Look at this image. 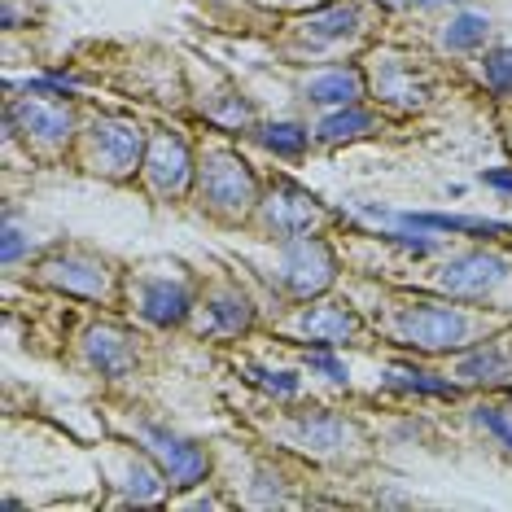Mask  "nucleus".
Wrapping results in <instances>:
<instances>
[{
    "instance_id": "nucleus-1",
    "label": "nucleus",
    "mask_w": 512,
    "mask_h": 512,
    "mask_svg": "<svg viewBox=\"0 0 512 512\" xmlns=\"http://www.w3.org/2000/svg\"><path fill=\"white\" fill-rule=\"evenodd\" d=\"M399 333L403 342L421 346V351H447V346H460L469 324H464L460 311L451 307H434V302H416L399 316Z\"/></svg>"
},
{
    "instance_id": "nucleus-2",
    "label": "nucleus",
    "mask_w": 512,
    "mask_h": 512,
    "mask_svg": "<svg viewBox=\"0 0 512 512\" xmlns=\"http://www.w3.org/2000/svg\"><path fill=\"white\" fill-rule=\"evenodd\" d=\"M202 197L224 215H241L254 202V176L232 154H215L202 167Z\"/></svg>"
},
{
    "instance_id": "nucleus-3",
    "label": "nucleus",
    "mask_w": 512,
    "mask_h": 512,
    "mask_svg": "<svg viewBox=\"0 0 512 512\" xmlns=\"http://www.w3.org/2000/svg\"><path fill=\"white\" fill-rule=\"evenodd\" d=\"M141 149H145V132L136 123L97 119V127H92V162L106 176H127L141 162Z\"/></svg>"
},
{
    "instance_id": "nucleus-4",
    "label": "nucleus",
    "mask_w": 512,
    "mask_h": 512,
    "mask_svg": "<svg viewBox=\"0 0 512 512\" xmlns=\"http://www.w3.org/2000/svg\"><path fill=\"white\" fill-rule=\"evenodd\" d=\"M504 276H508V259L486 254V250H469V254H456V259L442 267L438 281L456 298H486Z\"/></svg>"
},
{
    "instance_id": "nucleus-5",
    "label": "nucleus",
    "mask_w": 512,
    "mask_h": 512,
    "mask_svg": "<svg viewBox=\"0 0 512 512\" xmlns=\"http://www.w3.org/2000/svg\"><path fill=\"white\" fill-rule=\"evenodd\" d=\"M333 250L324 241H294L285 254V285L289 294L298 298H311V294H324L333 285Z\"/></svg>"
},
{
    "instance_id": "nucleus-6",
    "label": "nucleus",
    "mask_w": 512,
    "mask_h": 512,
    "mask_svg": "<svg viewBox=\"0 0 512 512\" xmlns=\"http://www.w3.org/2000/svg\"><path fill=\"white\" fill-rule=\"evenodd\" d=\"M145 442L158 456L162 473L171 477V486H197L206 477V451L197 447V442L180 438V434H167V429H158V425L145 429Z\"/></svg>"
},
{
    "instance_id": "nucleus-7",
    "label": "nucleus",
    "mask_w": 512,
    "mask_h": 512,
    "mask_svg": "<svg viewBox=\"0 0 512 512\" xmlns=\"http://www.w3.org/2000/svg\"><path fill=\"white\" fill-rule=\"evenodd\" d=\"M145 176L158 193H180L189 184V149H184L180 136L171 132H158L149 141V154H145Z\"/></svg>"
},
{
    "instance_id": "nucleus-8",
    "label": "nucleus",
    "mask_w": 512,
    "mask_h": 512,
    "mask_svg": "<svg viewBox=\"0 0 512 512\" xmlns=\"http://www.w3.org/2000/svg\"><path fill=\"white\" fill-rule=\"evenodd\" d=\"M316 215H320L316 197L302 193L298 184H276L272 197H267V224L281 232V237H302Z\"/></svg>"
},
{
    "instance_id": "nucleus-9",
    "label": "nucleus",
    "mask_w": 512,
    "mask_h": 512,
    "mask_svg": "<svg viewBox=\"0 0 512 512\" xmlns=\"http://www.w3.org/2000/svg\"><path fill=\"white\" fill-rule=\"evenodd\" d=\"M14 127L31 136V141H44V145H62L71 136V110L57 106V101L40 97V101H22V106L9 110Z\"/></svg>"
},
{
    "instance_id": "nucleus-10",
    "label": "nucleus",
    "mask_w": 512,
    "mask_h": 512,
    "mask_svg": "<svg viewBox=\"0 0 512 512\" xmlns=\"http://www.w3.org/2000/svg\"><path fill=\"white\" fill-rule=\"evenodd\" d=\"M141 311L149 324H162V329H171V324H180L189 316V294H184V285H171V281H149L141 289Z\"/></svg>"
},
{
    "instance_id": "nucleus-11",
    "label": "nucleus",
    "mask_w": 512,
    "mask_h": 512,
    "mask_svg": "<svg viewBox=\"0 0 512 512\" xmlns=\"http://www.w3.org/2000/svg\"><path fill=\"white\" fill-rule=\"evenodd\" d=\"M88 364L101 372V377H123L132 368V346H127L123 333L114 329H97L88 337Z\"/></svg>"
},
{
    "instance_id": "nucleus-12",
    "label": "nucleus",
    "mask_w": 512,
    "mask_h": 512,
    "mask_svg": "<svg viewBox=\"0 0 512 512\" xmlns=\"http://www.w3.org/2000/svg\"><path fill=\"white\" fill-rule=\"evenodd\" d=\"M355 329H359V320H355V311H346V307H311L307 316H302V333L324 346L346 342Z\"/></svg>"
},
{
    "instance_id": "nucleus-13",
    "label": "nucleus",
    "mask_w": 512,
    "mask_h": 512,
    "mask_svg": "<svg viewBox=\"0 0 512 512\" xmlns=\"http://www.w3.org/2000/svg\"><path fill=\"white\" fill-rule=\"evenodd\" d=\"M44 272H49L53 285L75 289V294H101V289H106V272L88 259H53Z\"/></svg>"
},
{
    "instance_id": "nucleus-14",
    "label": "nucleus",
    "mask_w": 512,
    "mask_h": 512,
    "mask_svg": "<svg viewBox=\"0 0 512 512\" xmlns=\"http://www.w3.org/2000/svg\"><path fill=\"white\" fill-rule=\"evenodd\" d=\"M403 228H438V232H473V237H504V224L486 219H460V215H399Z\"/></svg>"
},
{
    "instance_id": "nucleus-15",
    "label": "nucleus",
    "mask_w": 512,
    "mask_h": 512,
    "mask_svg": "<svg viewBox=\"0 0 512 512\" xmlns=\"http://www.w3.org/2000/svg\"><path fill=\"white\" fill-rule=\"evenodd\" d=\"M359 92H364V79L355 71H333L311 84V101H320V106H355Z\"/></svg>"
},
{
    "instance_id": "nucleus-16",
    "label": "nucleus",
    "mask_w": 512,
    "mask_h": 512,
    "mask_svg": "<svg viewBox=\"0 0 512 512\" xmlns=\"http://www.w3.org/2000/svg\"><path fill=\"white\" fill-rule=\"evenodd\" d=\"M298 438L307 442V447H316V451H337L342 447V438H346V425L337 421L333 412H311V416H302L298 421Z\"/></svg>"
},
{
    "instance_id": "nucleus-17",
    "label": "nucleus",
    "mask_w": 512,
    "mask_h": 512,
    "mask_svg": "<svg viewBox=\"0 0 512 512\" xmlns=\"http://www.w3.org/2000/svg\"><path fill=\"white\" fill-rule=\"evenodd\" d=\"M355 27H359V14L351 5H337L329 14H316L307 22L311 40H342V36H355Z\"/></svg>"
},
{
    "instance_id": "nucleus-18",
    "label": "nucleus",
    "mask_w": 512,
    "mask_h": 512,
    "mask_svg": "<svg viewBox=\"0 0 512 512\" xmlns=\"http://www.w3.org/2000/svg\"><path fill=\"white\" fill-rule=\"evenodd\" d=\"M368 127H372V114L351 106V110H342V114H333V119H324V123H320V141H329V145L351 141V136L368 132Z\"/></svg>"
},
{
    "instance_id": "nucleus-19",
    "label": "nucleus",
    "mask_w": 512,
    "mask_h": 512,
    "mask_svg": "<svg viewBox=\"0 0 512 512\" xmlns=\"http://www.w3.org/2000/svg\"><path fill=\"white\" fill-rule=\"evenodd\" d=\"M486 31H491V22H486L482 14H460L456 22L447 27V49H456V53H464V49H477V44L486 40Z\"/></svg>"
},
{
    "instance_id": "nucleus-20",
    "label": "nucleus",
    "mask_w": 512,
    "mask_h": 512,
    "mask_svg": "<svg viewBox=\"0 0 512 512\" xmlns=\"http://www.w3.org/2000/svg\"><path fill=\"white\" fill-rule=\"evenodd\" d=\"M259 141L272 149V154H285V158H298L302 149H307V132H302L298 123H272L259 132Z\"/></svg>"
},
{
    "instance_id": "nucleus-21",
    "label": "nucleus",
    "mask_w": 512,
    "mask_h": 512,
    "mask_svg": "<svg viewBox=\"0 0 512 512\" xmlns=\"http://www.w3.org/2000/svg\"><path fill=\"white\" fill-rule=\"evenodd\" d=\"M390 386L394 390H421V394H438V399H456V386L451 381H434L429 372H416V368H394L390 372Z\"/></svg>"
},
{
    "instance_id": "nucleus-22",
    "label": "nucleus",
    "mask_w": 512,
    "mask_h": 512,
    "mask_svg": "<svg viewBox=\"0 0 512 512\" xmlns=\"http://www.w3.org/2000/svg\"><path fill=\"white\" fill-rule=\"evenodd\" d=\"M211 320L219 324V329H246L250 324V302L246 298H237V294H228V298H215L211 302Z\"/></svg>"
},
{
    "instance_id": "nucleus-23",
    "label": "nucleus",
    "mask_w": 512,
    "mask_h": 512,
    "mask_svg": "<svg viewBox=\"0 0 512 512\" xmlns=\"http://www.w3.org/2000/svg\"><path fill=\"white\" fill-rule=\"evenodd\" d=\"M486 84H491L499 97H512V49L486 53Z\"/></svg>"
},
{
    "instance_id": "nucleus-24",
    "label": "nucleus",
    "mask_w": 512,
    "mask_h": 512,
    "mask_svg": "<svg viewBox=\"0 0 512 512\" xmlns=\"http://www.w3.org/2000/svg\"><path fill=\"white\" fill-rule=\"evenodd\" d=\"M499 372H504V355H495V351H477L460 364L464 381H491V377H499Z\"/></svg>"
},
{
    "instance_id": "nucleus-25",
    "label": "nucleus",
    "mask_w": 512,
    "mask_h": 512,
    "mask_svg": "<svg viewBox=\"0 0 512 512\" xmlns=\"http://www.w3.org/2000/svg\"><path fill=\"white\" fill-rule=\"evenodd\" d=\"M246 377L254 386H263L267 394H281V399H294L298 394V377H289V372H263V368H246Z\"/></svg>"
},
{
    "instance_id": "nucleus-26",
    "label": "nucleus",
    "mask_w": 512,
    "mask_h": 512,
    "mask_svg": "<svg viewBox=\"0 0 512 512\" xmlns=\"http://www.w3.org/2000/svg\"><path fill=\"white\" fill-rule=\"evenodd\" d=\"M477 421L491 429V434L504 442V447H512V416H504L499 407H482V412H477Z\"/></svg>"
},
{
    "instance_id": "nucleus-27",
    "label": "nucleus",
    "mask_w": 512,
    "mask_h": 512,
    "mask_svg": "<svg viewBox=\"0 0 512 512\" xmlns=\"http://www.w3.org/2000/svg\"><path fill=\"white\" fill-rule=\"evenodd\" d=\"M127 486H132V495H136V504H154V499H158V477L154 473H149V469H132V482H127Z\"/></svg>"
},
{
    "instance_id": "nucleus-28",
    "label": "nucleus",
    "mask_w": 512,
    "mask_h": 512,
    "mask_svg": "<svg viewBox=\"0 0 512 512\" xmlns=\"http://www.w3.org/2000/svg\"><path fill=\"white\" fill-rule=\"evenodd\" d=\"M307 359H311V368L329 372V377H333V381H346V368H342V364H337V359H333V355H324V351H311Z\"/></svg>"
},
{
    "instance_id": "nucleus-29",
    "label": "nucleus",
    "mask_w": 512,
    "mask_h": 512,
    "mask_svg": "<svg viewBox=\"0 0 512 512\" xmlns=\"http://www.w3.org/2000/svg\"><path fill=\"white\" fill-rule=\"evenodd\" d=\"M22 254V232L14 224H5V263H14Z\"/></svg>"
},
{
    "instance_id": "nucleus-30",
    "label": "nucleus",
    "mask_w": 512,
    "mask_h": 512,
    "mask_svg": "<svg viewBox=\"0 0 512 512\" xmlns=\"http://www.w3.org/2000/svg\"><path fill=\"white\" fill-rule=\"evenodd\" d=\"M486 184H491V189L512 193V171H491V176H486Z\"/></svg>"
},
{
    "instance_id": "nucleus-31",
    "label": "nucleus",
    "mask_w": 512,
    "mask_h": 512,
    "mask_svg": "<svg viewBox=\"0 0 512 512\" xmlns=\"http://www.w3.org/2000/svg\"><path fill=\"white\" fill-rule=\"evenodd\" d=\"M412 5H442V0H412Z\"/></svg>"
},
{
    "instance_id": "nucleus-32",
    "label": "nucleus",
    "mask_w": 512,
    "mask_h": 512,
    "mask_svg": "<svg viewBox=\"0 0 512 512\" xmlns=\"http://www.w3.org/2000/svg\"><path fill=\"white\" fill-rule=\"evenodd\" d=\"M381 5H407V0H381Z\"/></svg>"
}]
</instances>
